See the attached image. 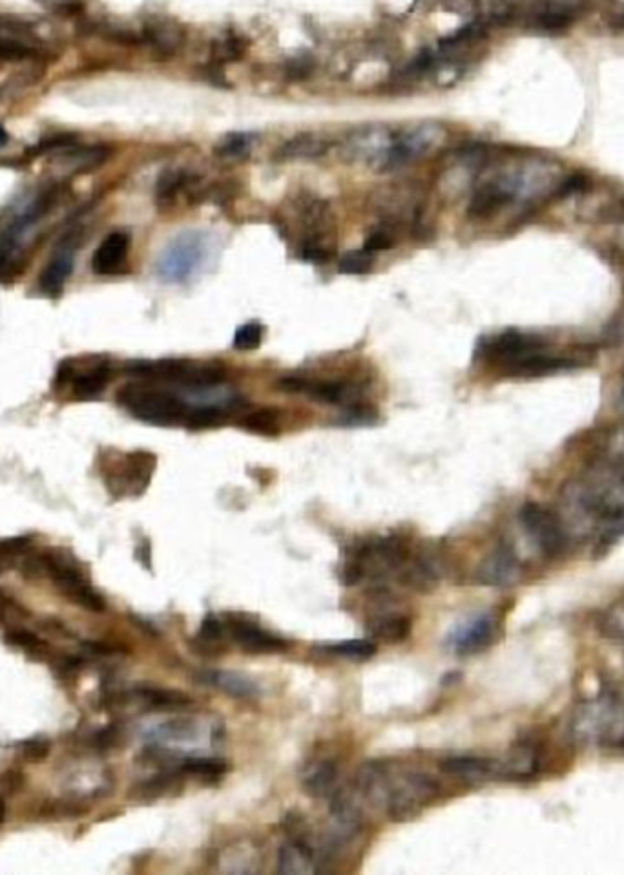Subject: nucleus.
Segmentation results:
<instances>
[{
    "label": "nucleus",
    "instance_id": "obj_1",
    "mask_svg": "<svg viewBox=\"0 0 624 875\" xmlns=\"http://www.w3.org/2000/svg\"><path fill=\"white\" fill-rule=\"evenodd\" d=\"M477 357L511 379H537L583 366V355L553 349L541 335L519 329H506L482 340Z\"/></svg>",
    "mask_w": 624,
    "mask_h": 875
},
{
    "label": "nucleus",
    "instance_id": "obj_2",
    "mask_svg": "<svg viewBox=\"0 0 624 875\" xmlns=\"http://www.w3.org/2000/svg\"><path fill=\"white\" fill-rule=\"evenodd\" d=\"M568 499L599 530V543L610 545L624 536V466L583 479L570 488Z\"/></svg>",
    "mask_w": 624,
    "mask_h": 875
},
{
    "label": "nucleus",
    "instance_id": "obj_3",
    "mask_svg": "<svg viewBox=\"0 0 624 875\" xmlns=\"http://www.w3.org/2000/svg\"><path fill=\"white\" fill-rule=\"evenodd\" d=\"M115 402L137 421L152 426H187L192 408L185 399L150 380L128 382L115 395Z\"/></svg>",
    "mask_w": 624,
    "mask_h": 875
},
{
    "label": "nucleus",
    "instance_id": "obj_4",
    "mask_svg": "<svg viewBox=\"0 0 624 875\" xmlns=\"http://www.w3.org/2000/svg\"><path fill=\"white\" fill-rule=\"evenodd\" d=\"M573 735L599 749H624V698L604 693L579 707Z\"/></svg>",
    "mask_w": 624,
    "mask_h": 875
},
{
    "label": "nucleus",
    "instance_id": "obj_5",
    "mask_svg": "<svg viewBox=\"0 0 624 875\" xmlns=\"http://www.w3.org/2000/svg\"><path fill=\"white\" fill-rule=\"evenodd\" d=\"M114 377L112 360L104 357L66 359L57 368L53 379V391L64 395L66 401H95L103 395L106 386Z\"/></svg>",
    "mask_w": 624,
    "mask_h": 875
},
{
    "label": "nucleus",
    "instance_id": "obj_6",
    "mask_svg": "<svg viewBox=\"0 0 624 875\" xmlns=\"http://www.w3.org/2000/svg\"><path fill=\"white\" fill-rule=\"evenodd\" d=\"M128 375L137 379L170 382L185 388H214L225 379V371L210 364L188 359L137 360L125 368Z\"/></svg>",
    "mask_w": 624,
    "mask_h": 875
},
{
    "label": "nucleus",
    "instance_id": "obj_7",
    "mask_svg": "<svg viewBox=\"0 0 624 875\" xmlns=\"http://www.w3.org/2000/svg\"><path fill=\"white\" fill-rule=\"evenodd\" d=\"M437 795L438 784L426 773L407 771L391 779V771H387L382 806L395 823H407L418 817Z\"/></svg>",
    "mask_w": 624,
    "mask_h": 875
},
{
    "label": "nucleus",
    "instance_id": "obj_8",
    "mask_svg": "<svg viewBox=\"0 0 624 875\" xmlns=\"http://www.w3.org/2000/svg\"><path fill=\"white\" fill-rule=\"evenodd\" d=\"M37 561H39V572L52 578L57 589L63 592L68 600L88 611H104L103 596L90 585L83 565L66 550H46L44 554L37 556Z\"/></svg>",
    "mask_w": 624,
    "mask_h": 875
},
{
    "label": "nucleus",
    "instance_id": "obj_9",
    "mask_svg": "<svg viewBox=\"0 0 624 875\" xmlns=\"http://www.w3.org/2000/svg\"><path fill=\"white\" fill-rule=\"evenodd\" d=\"M156 461V455L143 450L130 454L104 452L101 472L108 492L117 499L141 496L152 481Z\"/></svg>",
    "mask_w": 624,
    "mask_h": 875
},
{
    "label": "nucleus",
    "instance_id": "obj_10",
    "mask_svg": "<svg viewBox=\"0 0 624 875\" xmlns=\"http://www.w3.org/2000/svg\"><path fill=\"white\" fill-rule=\"evenodd\" d=\"M519 517L524 532L544 556L555 558L566 549L568 532L559 516L550 508L542 507L537 503H528L520 508Z\"/></svg>",
    "mask_w": 624,
    "mask_h": 875
},
{
    "label": "nucleus",
    "instance_id": "obj_11",
    "mask_svg": "<svg viewBox=\"0 0 624 875\" xmlns=\"http://www.w3.org/2000/svg\"><path fill=\"white\" fill-rule=\"evenodd\" d=\"M395 143V136L380 125L358 128L342 143V156L351 163H362L371 169L385 172L387 159Z\"/></svg>",
    "mask_w": 624,
    "mask_h": 875
},
{
    "label": "nucleus",
    "instance_id": "obj_12",
    "mask_svg": "<svg viewBox=\"0 0 624 875\" xmlns=\"http://www.w3.org/2000/svg\"><path fill=\"white\" fill-rule=\"evenodd\" d=\"M446 141V130L438 123H420L395 136L385 172L406 167L431 156Z\"/></svg>",
    "mask_w": 624,
    "mask_h": 875
},
{
    "label": "nucleus",
    "instance_id": "obj_13",
    "mask_svg": "<svg viewBox=\"0 0 624 875\" xmlns=\"http://www.w3.org/2000/svg\"><path fill=\"white\" fill-rule=\"evenodd\" d=\"M203 258V242L196 232L179 236L159 258L157 273L165 282H183L194 273Z\"/></svg>",
    "mask_w": 624,
    "mask_h": 875
},
{
    "label": "nucleus",
    "instance_id": "obj_14",
    "mask_svg": "<svg viewBox=\"0 0 624 875\" xmlns=\"http://www.w3.org/2000/svg\"><path fill=\"white\" fill-rule=\"evenodd\" d=\"M497 634H499L497 618L489 612L477 614L466 622L460 623L457 629L449 633V649L458 656L482 653L497 640Z\"/></svg>",
    "mask_w": 624,
    "mask_h": 875
},
{
    "label": "nucleus",
    "instance_id": "obj_15",
    "mask_svg": "<svg viewBox=\"0 0 624 875\" xmlns=\"http://www.w3.org/2000/svg\"><path fill=\"white\" fill-rule=\"evenodd\" d=\"M81 245V231L73 229L63 236V240L57 243L50 262L42 271L39 278V289L50 298H59L63 295L64 285L72 275L75 254Z\"/></svg>",
    "mask_w": 624,
    "mask_h": 875
},
{
    "label": "nucleus",
    "instance_id": "obj_16",
    "mask_svg": "<svg viewBox=\"0 0 624 875\" xmlns=\"http://www.w3.org/2000/svg\"><path fill=\"white\" fill-rule=\"evenodd\" d=\"M584 4L586 0H531L524 17L535 30L564 32L577 21Z\"/></svg>",
    "mask_w": 624,
    "mask_h": 875
},
{
    "label": "nucleus",
    "instance_id": "obj_17",
    "mask_svg": "<svg viewBox=\"0 0 624 875\" xmlns=\"http://www.w3.org/2000/svg\"><path fill=\"white\" fill-rule=\"evenodd\" d=\"M225 629L230 638L241 647L245 653L250 654H274L281 653L287 644L285 640L269 633L261 625L252 622L243 616H230L225 622Z\"/></svg>",
    "mask_w": 624,
    "mask_h": 875
},
{
    "label": "nucleus",
    "instance_id": "obj_18",
    "mask_svg": "<svg viewBox=\"0 0 624 875\" xmlns=\"http://www.w3.org/2000/svg\"><path fill=\"white\" fill-rule=\"evenodd\" d=\"M130 236L125 231L110 232L92 256V271L99 276L123 275L128 267Z\"/></svg>",
    "mask_w": 624,
    "mask_h": 875
},
{
    "label": "nucleus",
    "instance_id": "obj_19",
    "mask_svg": "<svg viewBox=\"0 0 624 875\" xmlns=\"http://www.w3.org/2000/svg\"><path fill=\"white\" fill-rule=\"evenodd\" d=\"M329 813H331V823H333L334 843H347L362 830V824H364L362 810L349 791L338 790L334 793L331 797Z\"/></svg>",
    "mask_w": 624,
    "mask_h": 875
},
{
    "label": "nucleus",
    "instance_id": "obj_20",
    "mask_svg": "<svg viewBox=\"0 0 624 875\" xmlns=\"http://www.w3.org/2000/svg\"><path fill=\"white\" fill-rule=\"evenodd\" d=\"M440 770L462 781L479 782L504 777V762L479 755H451L440 762Z\"/></svg>",
    "mask_w": 624,
    "mask_h": 875
},
{
    "label": "nucleus",
    "instance_id": "obj_21",
    "mask_svg": "<svg viewBox=\"0 0 624 875\" xmlns=\"http://www.w3.org/2000/svg\"><path fill=\"white\" fill-rule=\"evenodd\" d=\"M519 576V561L508 547H500L480 563L477 581L489 587L511 585Z\"/></svg>",
    "mask_w": 624,
    "mask_h": 875
},
{
    "label": "nucleus",
    "instance_id": "obj_22",
    "mask_svg": "<svg viewBox=\"0 0 624 875\" xmlns=\"http://www.w3.org/2000/svg\"><path fill=\"white\" fill-rule=\"evenodd\" d=\"M196 680L203 686L216 687L221 693H227V695L241 698V700H250V698H258L261 695L260 686L254 680H250L240 673H232V671L205 669V671H199Z\"/></svg>",
    "mask_w": 624,
    "mask_h": 875
},
{
    "label": "nucleus",
    "instance_id": "obj_23",
    "mask_svg": "<svg viewBox=\"0 0 624 875\" xmlns=\"http://www.w3.org/2000/svg\"><path fill=\"white\" fill-rule=\"evenodd\" d=\"M278 872L285 875L316 874L320 872L318 855L307 841L292 839L278 852Z\"/></svg>",
    "mask_w": 624,
    "mask_h": 875
},
{
    "label": "nucleus",
    "instance_id": "obj_24",
    "mask_svg": "<svg viewBox=\"0 0 624 875\" xmlns=\"http://www.w3.org/2000/svg\"><path fill=\"white\" fill-rule=\"evenodd\" d=\"M367 631L375 642L400 644L411 633V620L404 614H382L369 620Z\"/></svg>",
    "mask_w": 624,
    "mask_h": 875
},
{
    "label": "nucleus",
    "instance_id": "obj_25",
    "mask_svg": "<svg viewBox=\"0 0 624 875\" xmlns=\"http://www.w3.org/2000/svg\"><path fill=\"white\" fill-rule=\"evenodd\" d=\"M336 786H338V768L329 760L316 764L303 777V790L312 799H325V797L331 799L338 791Z\"/></svg>",
    "mask_w": 624,
    "mask_h": 875
},
{
    "label": "nucleus",
    "instance_id": "obj_26",
    "mask_svg": "<svg viewBox=\"0 0 624 875\" xmlns=\"http://www.w3.org/2000/svg\"><path fill=\"white\" fill-rule=\"evenodd\" d=\"M146 37L161 55H174L183 44L181 26L168 19H156L146 26Z\"/></svg>",
    "mask_w": 624,
    "mask_h": 875
},
{
    "label": "nucleus",
    "instance_id": "obj_27",
    "mask_svg": "<svg viewBox=\"0 0 624 875\" xmlns=\"http://www.w3.org/2000/svg\"><path fill=\"white\" fill-rule=\"evenodd\" d=\"M327 150H329V143L320 136L298 134L281 145L280 150H278V158L283 159V161L316 159L322 158Z\"/></svg>",
    "mask_w": 624,
    "mask_h": 875
},
{
    "label": "nucleus",
    "instance_id": "obj_28",
    "mask_svg": "<svg viewBox=\"0 0 624 875\" xmlns=\"http://www.w3.org/2000/svg\"><path fill=\"white\" fill-rule=\"evenodd\" d=\"M137 698L148 709H156V711H176L190 704V698L185 693H179L174 689H161V687L137 689Z\"/></svg>",
    "mask_w": 624,
    "mask_h": 875
},
{
    "label": "nucleus",
    "instance_id": "obj_29",
    "mask_svg": "<svg viewBox=\"0 0 624 875\" xmlns=\"http://www.w3.org/2000/svg\"><path fill=\"white\" fill-rule=\"evenodd\" d=\"M156 733L163 742H196L201 738V724L192 717L174 718L165 722Z\"/></svg>",
    "mask_w": 624,
    "mask_h": 875
},
{
    "label": "nucleus",
    "instance_id": "obj_30",
    "mask_svg": "<svg viewBox=\"0 0 624 875\" xmlns=\"http://www.w3.org/2000/svg\"><path fill=\"white\" fill-rule=\"evenodd\" d=\"M181 775H192L201 779H219L227 773V762L216 757H183L179 762Z\"/></svg>",
    "mask_w": 624,
    "mask_h": 875
},
{
    "label": "nucleus",
    "instance_id": "obj_31",
    "mask_svg": "<svg viewBox=\"0 0 624 875\" xmlns=\"http://www.w3.org/2000/svg\"><path fill=\"white\" fill-rule=\"evenodd\" d=\"M256 134L250 132H230L219 139L214 148L216 156L221 159H243L249 156L256 145Z\"/></svg>",
    "mask_w": 624,
    "mask_h": 875
},
{
    "label": "nucleus",
    "instance_id": "obj_32",
    "mask_svg": "<svg viewBox=\"0 0 624 875\" xmlns=\"http://www.w3.org/2000/svg\"><path fill=\"white\" fill-rule=\"evenodd\" d=\"M241 428L256 435H278L281 430V415L274 408H260L256 412L249 413L240 422Z\"/></svg>",
    "mask_w": 624,
    "mask_h": 875
},
{
    "label": "nucleus",
    "instance_id": "obj_33",
    "mask_svg": "<svg viewBox=\"0 0 624 875\" xmlns=\"http://www.w3.org/2000/svg\"><path fill=\"white\" fill-rule=\"evenodd\" d=\"M322 649L336 658H347L353 662H364L376 654L375 640H344L336 644L323 645Z\"/></svg>",
    "mask_w": 624,
    "mask_h": 875
},
{
    "label": "nucleus",
    "instance_id": "obj_34",
    "mask_svg": "<svg viewBox=\"0 0 624 875\" xmlns=\"http://www.w3.org/2000/svg\"><path fill=\"white\" fill-rule=\"evenodd\" d=\"M245 50L247 43L241 37L227 35L212 44V61L218 64L236 63L243 57Z\"/></svg>",
    "mask_w": 624,
    "mask_h": 875
},
{
    "label": "nucleus",
    "instance_id": "obj_35",
    "mask_svg": "<svg viewBox=\"0 0 624 875\" xmlns=\"http://www.w3.org/2000/svg\"><path fill=\"white\" fill-rule=\"evenodd\" d=\"M188 174L185 170H167L157 181V201L170 203L181 190L188 185Z\"/></svg>",
    "mask_w": 624,
    "mask_h": 875
},
{
    "label": "nucleus",
    "instance_id": "obj_36",
    "mask_svg": "<svg viewBox=\"0 0 624 875\" xmlns=\"http://www.w3.org/2000/svg\"><path fill=\"white\" fill-rule=\"evenodd\" d=\"M373 253L364 251H349L340 258V271L345 275H365L373 267Z\"/></svg>",
    "mask_w": 624,
    "mask_h": 875
},
{
    "label": "nucleus",
    "instance_id": "obj_37",
    "mask_svg": "<svg viewBox=\"0 0 624 875\" xmlns=\"http://www.w3.org/2000/svg\"><path fill=\"white\" fill-rule=\"evenodd\" d=\"M263 333H265V329L260 322L243 324L236 329L234 348L240 349V351H252V349L260 348L261 342H263Z\"/></svg>",
    "mask_w": 624,
    "mask_h": 875
},
{
    "label": "nucleus",
    "instance_id": "obj_38",
    "mask_svg": "<svg viewBox=\"0 0 624 875\" xmlns=\"http://www.w3.org/2000/svg\"><path fill=\"white\" fill-rule=\"evenodd\" d=\"M227 633V629H225V623L219 620L218 616H214V614H207V618L201 622V627H199L198 633V645H205V647H216V644L221 642V638H223V634Z\"/></svg>",
    "mask_w": 624,
    "mask_h": 875
},
{
    "label": "nucleus",
    "instance_id": "obj_39",
    "mask_svg": "<svg viewBox=\"0 0 624 875\" xmlns=\"http://www.w3.org/2000/svg\"><path fill=\"white\" fill-rule=\"evenodd\" d=\"M6 642L10 645H15V647H21V649L28 651L30 654L39 653V651L46 649V644L41 642L35 634L22 631V629L10 631V633L6 634Z\"/></svg>",
    "mask_w": 624,
    "mask_h": 875
},
{
    "label": "nucleus",
    "instance_id": "obj_40",
    "mask_svg": "<svg viewBox=\"0 0 624 875\" xmlns=\"http://www.w3.org/2000/svg\"><path fill=\"white\" fill-rule=\"evenodd\" d=\"M393 245H395V238H393L391 231L380 227V229H375V231L367 236L364 249H367L369 253H378V251L391 249Z\"/></svg>",
    "mask_w": 624,
    "mask_h": 875
},
{
    "label": "nucleus",
    "instance_id": "obj_41",
    "mask_svg": "<svg viewBox=\"0 0 624 875\" xmlns=\"http://www.w3.org/2000/svg\"><path fill=\"white\" fill-rule=\"evenodd\" d=\"M73 143H75V138L68 136V134L53 136V138L41 141L37 147H33L32 154L39 156V154H46V152H52V150H59V148L72 147Z\"/></svg>",
    "mask_w": 624,
    "mask_h": 875
},
{
    "label": "nucleus",
    "instance_id": "obj_42",
    "mask_svg": "<svg viewBox=\"0 0 624 875\" xmlns=\"http://www.w3.org/2000/svg\"><path fill=\"white\" fill-rule=\"evenodd\" d=\"M28 55H30V50L24 48L22 44L11 43V41L0 39V59L17 61V59H24V57H28Z\"/></svg>",
    "mask_w": 624,
    "mask_h": 875
},
{
    "label": "nucleus",
    "instance_id": "obj_43",
    "mask_svg": "<svg viewBox=\"0 0 624 875\" xmlns=\"http://www.w3.org/2000/svg\"><path fill=\"white\" fill-rule=\"evenodd\" d=\"M24 751H26V757H30V759L33 760H39L48 753V746L42 744V742H30L28 748L24 749Z\"/></svg>",
    "mask_w": 624,
    "mask_h": 875
},
{
    "label": "nucleus",
    "instance_id": "obj_44",
    "mask_svg": "<svg viewBox=\"0 0 624 875\" xmlns=\"http://www.w3.org/2000/svg\"><path fill=\"white\" fill-rule=\"evenodd\" d=\"M6 598L0 594V620L4 618V614H6Z\"/></svg>",
    "mask_w": 624,
    "mask_h": 875
},
{
    "label": "nucleus",
    "instance_id": "obj_45",
    "mask_svg": "<svg viewBox=\"0 0 624 875\" xmlns=\"http://www.w3.org/2000/svg\"><path fill=\"white\" fill-rule=\"evenodd\" d=\"M8 141V134H6V130L0 127V145H4Z\"/></svg>",
    "mask_w": 624,
    "mask_h": 875
},
{
    "label": "nucleus",
    "instance_id": "obj_46",
    "mask_svg": "<svg viewBox=\"0 0 624 875\" xmlns=\"http://www.w3.org/2000/svg\"><path fill=\"white\" fill-rule=\"evenodd\" d=\"M4 817H6V808L4 802L0 801V824L4 823Z\"/></svg>",
    "mask_w": 624,
    "mask_h": 875
},
{
    "label": "nucleus",
    "instance_id": "obj_47",
    "mask_svg": "<svg viewBox=\"0 0 624 875\" xmlns=\"http://www.w3.org/2000/svg\"><path fill=\"white\" fill-rule=\"evenodd\" d=\"M623 390H624V369H623Z\"/></svg>",
    "mask_w": 624,
    "mask_h": 875
}]
</instances>
